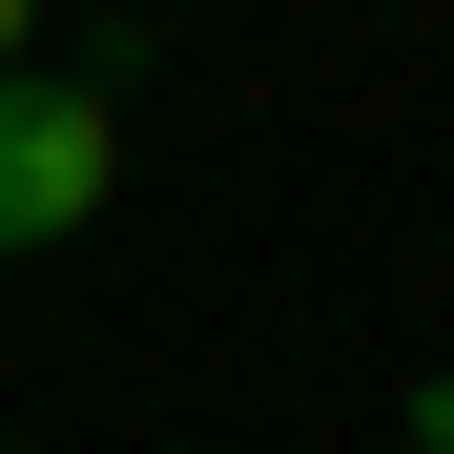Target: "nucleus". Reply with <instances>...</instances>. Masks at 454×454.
Wrapping results in <instances>:
<instances>
[{"mask_svg":"<svg viewBox=\"0 0 454 454\" xmlns=\"http://www.w3.org/2000/svg\"><path fill=\"white\" fill-rule=\"evenodd\" d=\"M104 186H124V104L21 62V83H0V248H83Z\"/></svg>","mask_w":454,"mask_h":454,"instance_id":"obj_1","label":"nucleus"},{"mask_svg":"<svg viewBox=\"0 0 454 454\" xmlns=\"http://www.w3.org/2000/svg\"><path fill=\"white\" fill-rule=\"evenodd\" d=\"M413 454H454V372H434V393H413Z\"/></svg>","mask_w":454,"mask_h":454,"instance_id":"obj_2","label":"nucleus"},{"mask_svg":"<svg viewBox=\"0 0 454 454\" xmlns=\"http://www.w3.org/2000/svg\"><path fill=\"white\" fill-rule=\"evenodd\" d=\"M21 21H42V0H0V83H21Z\"/></svg>","mask_w":454,"mask_h":454,"instance_id":"obj_3","label":"nucleus"}]
</instances>
